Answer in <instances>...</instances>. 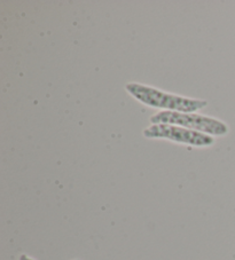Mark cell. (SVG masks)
Here are the masks:
<instances>
[{"label": "cell", "mask_w": 235, "mask_h": 260, "mask_svg": "<svg viewBox=\"0 0 235 260\" xmlns=\"http://www.w3.org/2000/svg\"><path fill=\"white\" fill-rule=\"evenodd\" d=\"M143 137L147 139H164L179 145H187L195 148H208L215 145V138L178 125L152 124L143 129Z\"/></svg>", "instance_id": "obj_3"}, {"label": "cell", "mask_w": 235, "mask_h": 260, "mask_svg": "<svg viewBox=\"0 0 235 260\" xmlns=\"http://www.w3.org/2000/svg\"><path fill=\"white\" fill-rule=\"evenodd\" d=\"M151 124L178 125L211 137H226L229 126L224 120L197 113H177V111H159L149 118Z\"/></svg>", "instance_id": "obj_2"}, {"label": "cell", "mask_w": 235, "mask_h": 260, "mask_svg": "<svg viewBox=\"0 0 235 260\" xmlns=\"http://www.w3.org/2000/svg\"><path fill=\"white\" fill-rule=\"evenodd\" d=\"M125 89L138 102L161 111L197 113L208 106L207 100L178 95L141 83L132 82L126 84Z\"/></svg>", "instance_id": "obj_1"}, {"label": "cell", "mask_w": 235, "mask_h": 260, "mask_svg": "<svg viewBox=\"0 0 235 260\" xmlns=\"http://www.w3.org/2000/svg\"><path fill=\"white\" fill-rule=\"evenodd\" d=\"M19 260H35L34 258H31L30 255H28V254H25V253H22L20 257H19Z\"/></svg>", "instance_id": "obj_4"}, {"label": "cell", "mask_w": 235, "mask_h": 260, "mask_svg": "<svg viewBox=\"0 0 235 260\" xmlns=\"http://www.w3.org/2000/svg\"><path fill=\"white\" fill-rule=\"evenodd\" d=\"M75 260H79V259H75Z\"/></svg>", "instance_id": "obj_5"}]
</instances>
